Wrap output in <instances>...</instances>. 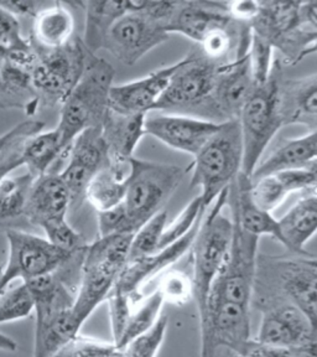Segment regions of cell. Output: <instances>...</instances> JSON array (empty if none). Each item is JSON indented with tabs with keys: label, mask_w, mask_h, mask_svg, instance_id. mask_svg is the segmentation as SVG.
Returning a JSON list of instances; mask_svg holds the SVG:
<instances>
[{
	"label": "cell",
	"mask_w": 317,
	"mask_h": 357,
	"mask_svg": "<svg viewBox=\"0 0 317 357\" xmlns=\"http://www.w3.org/2000/svg\"><path fill=\"white\" fill-rule=\"evenodd\" d=\"M156 290L160 293L165 303L178 307L185 305L194 298L191 275L180 269H173L162 274L160 284Z\"/></svg>",
	"instance_id": "40"
},
{
	"label": "cell",
	"mask_w": 317,
	"mask_h": 357,
	"mask_svg": "<svg viewBox=\"0 0 317 357\" xmlns=\"http://www.w3.org/2000/svg\"><path fill=\"white\" fill-rule=\"evenodd\" d=\"M274 49L268 41L252 35L251 49H249V61H251L252 75L254 79V86L265 84L274 66Z\"/></svg>",
	"instance_id": "43"
},
{
	"label": "cell",
	"mask_w": 317,
	"mask_h": 357,
	"mask_svg": "<svg viewBox=\"0 0 317 357\" xmlns=\"http://www.w3.org/2000/svg\"><path fill=\"white\" fill-rule=\"evenodd\" d=\"M145 118L141 114H122L109 111L100 127L102 137L106 143L109 165L118 170H129V162L134 151L144 138Z\"/></svg>",
	"instance_id": "23"
},
{
	"label": "cell",
	"mask_w": 317,
	"mask_h": 357,
	"mask_svg": "<svg viewBox=\"0 0 317 357\" xmlns=\"http://www.w3.org/2000/svg\"><path fill=\"white\" fill-rule=\"evenodd\" d=\"M40 105L39 96L33 89L31 70L17 62L6 60L0 73V107L19 108L33 116Z\"/></svg>",
	"instance_id": "29"
},
{
	"label": "cell",
	"mask_w": 317,
	"mask_h": 357,
	"mask_svg": "<svg viewBox=\"0 0 317 357\" xmlns=\"http://www.w3.org/2000/svg\"><path fill=\"white\" fill-rule=\"evenodd\" d=\"M128 173L129 170H118L108 164L91 180L86 190V200L97 212L119 206L125 196Z\"/></svg>",
	"instance_id": "32"
},
{
	"label": "cell",
	"mask_w": 317,
	"mask_h": 357,
	"mask_svg": "<svg viewBox=\"0 0 317 357\" xmlns=\"http://www.w3.org/2000/svg\"><path fill=\"white\" fill-rule=\"evenodd\" d=\"M301 20L305 28L317 33V0L301 1Z\"/></svg>",
	"instance_id": "51"
},
{
	"label": "cell",
	"mask_w": 317,
	"mask_h": 357,
	"mask_svg": "<svg viewBox=\"0 0 317 357\" xmlns=\"http://www.w3.org/2000/svg\"><path fill=\"white\" fill-rule=\"evenodd\" d=\"M243 357H291V350L280 346L268 345L251 339L238 354Z\"/></svg>",
	"instance_id": "49"
},
{
	"label": "cell",
	"mask_w": 317,
	"mask_h": 357,
	"mask_svg": "<svg viewBox=\"0 0 317 357\" xmlns=\"http://www.w3.org/2000/svg\"><path fill=\"white\" fill-rule=\"evenodd\" d=\"M109 307V320H111V335H113V344L117 346L122 339L123 333L128 324L129 317L132 314L134 305L133 299L129 296L118 294L111 291L107 299ZM119 350V349H118Z\"/></svg>",
	"instance_id": "45"
},
{
	"label": "cell",
	"mask_w": 317,
	"mask_h": 357,
	"mask_svg": "<svg viewBox=\"0 0 317 357\" xmlns=\"http://www.w3.org/2000/svg\"><path fill=\"white\" fill-rule=\"evenodd\" d=\"M114 76V68L109 62L88 52L84 73L62 103L60 122L56 127L67 154L79 134L86 129L102 127L109 111Z\"/></svg>",
	"instance_id": "3"
},
{
	"label": "cell",
	"mask_w": 317,
	"mask_h": 357,
	"mask_svg": "<svg viewBox=\"0 0 317 357\" xmlns=\"http://www.w3.org/2000/svg\"><path fill=\"white\" fill-rule=\"evenodd\" d=\"M67 156L68 164L60 175L70 192L71 207L76 208L86 200V190L91 180L109 164L100 128L86 129L79 134Z\"/></svg>",
	"instance_id": "17"
},
{
	"label": "cell",
	"mask_w": 317,
	"mask_h": 357,
	"mask_svg": "<svg viewBox=\"0 0 317 357\" xmlns=\"http://www.w3.org/2000/svg\"><path fill=\"white\" fill-rule=\"evenodd\" d=\"M311 261L312 262L315 263V264H316L317 266V257L316 258H312Z\"/></svg>",
	"instance_id": "59"
},
{
	"label": "cell",
	"mask_w": 317,
	"mask_h": 357,
	"mask_svg": "<svg viewBox=\"0 0 317 357\" xmlns=\"http://www.w3.org/2000/svg\"><path fill=\"white\" fill-rule=\"evenodd\" d=\"M26 285L35 301L33 357H52L81 333L73 317L75 296L60 272L33 279Z\"/></svg>",
	"instance_id": "5"
},
{
	"label": "cell",
	"mask_w": 317,
	"mask_h": 357,
	"mask_svg": "<svg viewBox=\"0 0 317 357\" xmlns=\"http://www.w3.org/2000/svg\"><path fill=\"white\" fill-rule=\"evenodd\" d=\"M35 180L29 172L0 178V223L25 216Z\"/></svg>",
	"instance_id": "33"
},
{
	"label": "cell",
	"mask_w": 317,
	"mask_h": 357,
	"mask_svg": "<svg viewBox=\"0 0 317 357\" xmlns=\"http://www.w3.org/2000/svg\"><path fill=\"white\" fill-rule=\"evenodd\" d=\"M283 79V67L279 60H275L269 79L265 84L254 86L240 112L238 122L243 140L242 173L248 178L256 172L264 151L285 126L280 98Z\"/></svg>",
	"instance_id": "6"
},
{
	"label": "cell",
	"mask_w": 317,
	"mask_h": 357,
	"mask_svg": "<svg viewBox=\"0 0 317 357\" xmlns=\"http://www.w3.org/2000/svg\"><path fill=\"white\" fill-rule=\"evenodd\" d=\"M316 158L317 132H307L299 138L283 140L265 160L259 162L251 180L304 169L316 160Z\"/></svg>",
	"instance_id": "28"
},
{
	"label": "cell",
	"mask_w": 317,
	"mask_h": 357,
	"mask_svg": "<svg viewBox=\"0 0 317 357\" xmlns=\"http://www.w3.org/2000/svg\"><path fill=\"white\" fill-rule=\"evenodd\" d=\"M291 357H317V341H310L304 345L290 349Z\"/></svg>",
	"instance_id": "52"
},
{
	"label": "cell",
	"mask_w": 317,
	"mask_h": 357,
	"mask_svg": "<svg viewBox=\"0 0 317 357\" xmlns=\"http://www.w3.org/2000/svg\"><path fill=\"white\" fill-rule=\"evenodd\" d=\"M229 15L237 22L252 25L253 20L258 17L261 11V1L256 0H237L227 1Z\"/></svg>",
	"instance_id": "50"
},
{
	"label": "cell",
	"mask_w": 317,
	"mask_h": 357,
	"mask_svg": "<svg viewBox=\"0 0 317 357\" xmlns=\"http://www.w3.org/2000/svg\"><path fill=\"white\" fill-rule=\"evenodd\" d=\"M119 351L113 342L88 337L79 333L52 357H111Z\"/></svg>",
	"instance_id": "41"
},
{
	"label": "cell",
	"mask_w": 317,
	"mask_h": 357,
	"mask_svg": "<svg viewBox=\"0 0 317 357\" xmlns=\"http://www.w3.org/2000/svg\"><path fill=\"white\" fill-rule=\"evenodd\" d=\"M6 54H8V51L4 50V49H0V73H1L3 66L6 63Z\"/></svg>",
	"instance_id": "55"
},
{
	"label": "cell",
	"mask_w": 317,
	"mask_h": 357,
	"mask_svg": "<svg viewBox=\"0 0 317 357\" xmlns=\"http://www.w3.org/2000/svg\"><path fill=\"white\" fill-rule=\"evenodd\" d=\"M307 132H317V122L312 126V128L310 130H307Z\"/></svg>",
	"instance_id": "57"
},
{
	"label": "cell",
	"mask_w": 317,
	"mask_h": 357,
	"mask_svg": "<svg viewBox=\"0 0 317 357\" xmlns=\"http://www.w3.org/2000/svg\"><path fill=\"white\" fill-rule=\"evenodd\" d=\"M290 194L289 188L280 173L252 180V199L265 211H275L283 205Z\"/></svg>",
	"instance_id": "37"
},
{
	"label": "cell",
	"mask_w": 317,
	"mask_h": 357,
	"mask_svg": "<svg viewBox=\"0 0 317 357\" xmlns=\"http://www.w3.org/2000/svg\"><path fill=\"white\" fill-rule=\"evenodd\" d=\"M281 113L285 126L301 124L307 130L317 122V73L281 82Z\"/></svg>",
	"instance_id": "27"
},
{
	"label": "cell",
	"mask_w": 317,
	"mask_h": 357,
	"mask_svg": "<svg viewBox=\"0 0 317 357\" xmlns=\"http://www.w3.org/2000/svg\"><path fill=\"white\" fill-rule=\"evenodd\" d=\"M134 234L98 237L84 247L79 285L73 301V317L82 328L95 309L105 303L127 266Z\"/></svg>",
	"instance_id": "1"
},
{
	"label": "cell",
	"mask_w": 317,
	"mask_h": 357,
	"mask_svg": "<svg viewBox=\"0 0 317 357\" xmlns=\"http://www.w3.org/2000/svg\"><path fill=\"white\" fill-rule=\"evenodd\" d=\"M202 218L190 234L178 242L159 250L151 256L127 263L111 291L129 296L130 299H133L134 303L141 301V289L145 285L157 275L165 273L167 269L173 266L186 252L191 250L196 234L200 229Z\"/></svg>",
	"instance_id": "20"
},
{
	"label": "cell",
	"mask_w": 317,
	"mask_h": 357,
	"mask_svg": "<svg viewBox=\"0 0 317 357\" xmlns=\"http://www.w3.org/2000/svg\"><path fill=\"white\" fill-rule=\"evenodd\" d=\"M8 261L3 267V291L14 282L22 283L59 272L81 252H70L52 245L46 237L20 229H8Z\"/></svg>",
	"instance_id": "12"
},
{
	"label": "cell",
	"mask_w": 317,
	"mask_h": 357,
	"mask_svg": "<svg viewBox=\"0 0 317 357\" xmlns=\"http://www.w3.org/2000/svg\"><path fill=\"white\" fill-rule=\"evenodd\" d=\"M98 213V237H108L113 234H134L129 223L127 212L122 204L108 211Z\"/></svg>",
	"instance_id": "47"
},
{
	"label": "cell",
	"mask_w": 317,
	"mask_h": 357,
	"mask_svg": "<svg viewBox=\"0 0 317 357\" xmlns=\"http://www.w3.org/2000/svg\"><path fill=\"white\" fill-rule=\"evenodd\" d=\"M51 1L45 0H3L0 1V6L11 13L15 17H31L39 15L46 6H49Z\"/></svg>",
	"instance_id": "48"
},
{
	"label": "cell",
	"mask_w": 317,
	"mask_h": 357,
	"mask_svg": "<svg viewBox=\"0 0 317 357\" xmlns=\"http://www.w3.org/2000/svg\"><path fill=\"white\" fill-rule=\"evenodd\" d=\"M70 208L71 197L61 175L47 173L35 180L24 218L42 229L47 223L66 218Z\"/></svg>",
	"instance_id": "24"
},
{
	"label": "cell",
	"mask_w": 317,
	"mask_h": 357,
	"mask_svg": "<svg viewBox=\"0 0 317 357\" xmlns=\"http://www.w3.org/2000/svg\"><path fill=\"white\" fill-rule=\"evenodd\" d=\"M200 357H216L221 347L240 354L251 340V307L234 303L210 304L200 326Z\"/></svg>",
	"instance_id": "16"
},
{
	"label": "cell",
	"mask_w": 317,
	"mask_h": 357,
	"mask_svg": "<svg viewBox=\"0 0 317 357\" xmlns=\"http://www.w3.org/2000/svg\"><path fill=\"white\" fill-rule=\"evenodd\" d=\"M167 223V212L164 210L156 213L154 218L145 222L134 234L129 250L128 262L138 261L159 251V245Z\"/></svg>",
	"instance_id": "36"
},
{
	"label": "cell",
	"mask_w": 317,
	"mask_h": 357,
	"mask_svg": "<svg viewBox=\"0 0 317 357\" xmlns=\"http://www.w3.org/2000/svg\"><path fill=\"white\" fill-rule=\"evenodd\" d=\"M17 345L15 341L9 336L0 333V350L1 351L14 352L17 351Z\"/></svg>",
	"instance_id": "54"
},
{
	"label": "cell",
	"mask_w": 317,
	"mask_h": 357,
	"mask_svg": "<svg viewBox=\"0 0 317 357\" xmlns=\"http://www.w3.org/2000/svg\"><path fill=\"white\" fill-rule=\"evenodd\" d=\"M169 319L162 315L155 325L132 341L124 350V357H156L165 340Z\"/></svg>",
	"instance_id": "42"
},
{
	"label": "cell",
	"mask_w": 317,
	"mask_h": 357,
	"mask_svg": "<svg viewBox=\"0 0 317 357\" xmlns=\"http://www.w3.org/2000/svg\"><path fill=\"white\" fill-rule=\"evenodd\" d=\"M30 47V41L22 38V25L17 17L0 6V49L19 51Z\"/></svg>",
	"instance_id": "46"
},
{
	"label": "cell",
	"mask_w": 317,
	"mask_h": 357,
	"mask_svg": "<svg viewBox=\"0 0 317 357\" xmlns=\"http://www.w3.org/2000/svg\"><path fill=\"white\" fill-rule=\"evenodd\" d=\"M41 121L28 119L0 137V174L8 175L17 167H22V153L26 140L42 132Z\"/></svg>",
	"instance_id": "34"
},
{
	"label": "cell",
	"mask_w": 317,
	"mask_h": 357,
	"mask_svg": "<svg viewBox=\"0 0 317 357\" xmlns=\"http://www.w3.org/2000/svg\"><path fill=\"white\" fill-rule=\"evenodd\" d=\"M75 17L70 3L51 1L33 19L30 44L35 50H55L75 38Z\"/></svg>",
	"instance_id": "26"
},
{
	"label": "cell",
	"mask_w": 317,
	"mask_h": 357,
	"mask_svg": "<svg viewBox=\"0 0 317 357\" xmlns=\"http://www.w3.org/2000/svg\"><path fill=\"white\" fill-rule=\"evenodd\" d=\"M192 162L190 188L200 190L205 208H210L223 191L242 173L243 140L238 121L222 123Z\"/></svg>",
	"instance_id": "7"
},
{
	"label": "cell",
	"mask_w": 317,
	"mask_h": 357,
	"mask_svg": "<svg viewBox=\"0 0 317 357\" xmlns=\"http://www.w3.org/2000/svg\"><path fill=\"white\" fill-rule=\"evenodd\" d=\"M176 67L178 62L157 68L148 76L127 84H113L109 108L122 114L148 116L149 112L155 109L156 103L167 89Z\"/></svg>",
	"instance_id": "21"
},
{
	"label": "cell",
	"mask_w": 317,
	"mask_h": 357,
	"mask_svg": "<svg viewBox=\"0 0 317 357\" xmlns=\"http://www.w3.org/2000/svg\"><path fill=\"white\" fill-rule=\"evenodd\" d=\"M164 304L165 301L162 296L157 290H155L151 296L141 299L139 304L137 303L134 305L128 324L123 333L122 339L117 345L121 351H123L132 341L139 337L140 335L144 334L155 325L156 321L162 317Z\"/></svg>",
	"instance_id": "35"
},
{
	"label": "cell",
	"mask_w": 317,
	"mask_h": 357,
	"mask_svg": "<svg viewBox=\"0 0 317 357\" xmlns=\"http://www.w3.org/2000/svg\"><path fill=\"white\" fill-rule=\"evenodd\" d=\"M229 190L223 191L207 210L191 245L192 285L200 326L206 321L212 285L221 272L233 236L232 218L224 216Z\"/></svg>",
	"instance_id": "4"
},
{
	"label": "cell",
	"mask_w": 317,
	"mask_h": 357,
	"mask_svg": "<svg viewBox=\"0 0 317 357\" xmlns=\"http://www.w3.org/2000/svg\"><path fill=\"white\" fill-rule=\"evenodd\" d=\"M285 248L294 256L316 258L305 245L317 234V196L304 195L279 220Z\"/></svg>",
	"instance_id": "25"
},
{
	"label": "cell",
	"mask_w": 317,
	"mask_h": 357,
	"mask_svg": "<svg viewBox=\"0 0 317 357\" xmlns=\"http://www.w3.org/2000/svg\"><path fill=\"white\" fill-rule=\"evenodd\" d=\"M206 211L207 208L203 206V202L200 196L194 197L171 222L167 223L160 240L159 250L173 245L178 240H181L186 234H190L201 218H203Z\"/></svg>",
	"instance_id": "39"
},
{
	"label": "cell",
	"mask_w": 317,
	"mask_h": 357,
	"mask_svg": "<svg viewBox=\"0 0 317 357\" xmlns=\"http://www.w3.org/2000/svg\"><path fill=\"white\" fill-rule=\"evenodd\" d=\"M1 277H3V267H0V296L3 293V288H1Z\"/></svg>",
	"instance_id": "56"
},
{
	"label": "cell",
	"mask_w": 317,
	"mask_h": 357,
	"mask_svg": "<svg viewBox=\"0 0 317 357\" xmlns=\"http://www.w3.org/2000/svg\"><path fill=\"white\" fill-rule=\"evenodd\" d=\"M307 169L311 175V184L304 195L317 196V160H314L310 165H307Z\"/></svg>",
	"instance_id": "53"
},
{
	"label": "cell",
	"mask_w": 317,
	"mask_h": 357,
	"mask_svg": "<svg viewBox=\"0 0 317 357\" xmlns=\"http://www.w3.org/2000/svg\"><path fill=\"white\" fill-rule=\"evenodd\" d=\"M42 229L46 234V238L50 241L52 245H57L62 250L79 252L86 247L84 237L71 227V225L67 222V218L47 223Z\"/></svg>",
	"instance_id": "44"
},
{
	"label": "cell",
	"mask_w": 317,
	"mask_h": 357,
	"mask_svg": "<svg viewBox=\"0 0 317 357\" xmlns=\"http://www.w3.org/2000/svg\"><path fill=\"white\" fill-rule=\"evenodd\" d=\"M251 28L283 55L285 65H296L317 54V33L304 26L301 1H261V11Z\"/></svg>",
	"instance_id": "11"
},
{
	"label": "cell",
	"mask_w": 317,
	"mask_h": 357,
	"mask_svg": "<svg viewBox=\"0 0 317 357\" xmlns=\"http://www.w3.org/2000/svg\"><path fill=\"white\" fill-rule=\"evenodd\" d=\"M9 175V174H8ZM3 176H6V175H3V174H0V178H3Z\"/></svg>",
	"instance_id": "61"
},
{
	"label": "cell",
	"mask_w": 317,
	"mask_h": 357,
	"mask_svg": "<svg viewBox=\"0 0 317 357\" xmlns=\"http://www.w3.org/2000/svg\"><path fill=\"white\" fill-rule=\"evenodd\" d=\"M178 4L180 0L133 1L132 9L111 26L103 49L123 65L133 66L169 40V25Z\"/></svg>",
	"instance_id": "2"
},
{
	"label": "cell",
	"mask_w": 317,
	"mask_h": 357,
	"mask_svg": "<svg viewBox=\"0 0 317 357\" xmlns=\"http://www.w3.org/2000/svg\"><path fill=\"white\" fill-rule=\"evenodd\" d=\"M221 66L203 55L199 47L191 49L178 60L154 111L211 121L212 95Z\"/></svg>",
	"instance_id": "8"
},
{
	"label": "cell",
	"mask_w": 317,
	"mask_h": 357,
	"mask_svg": "<svg viewBox=\"0 0 317 357\" xmlns=\"http://www.w3.org/2000/svg\"><path fill=\"white\" fill-rule=\"evenodd\" d=\"M35 312V301L26 283L6 288L0 296V325L26 319Z\"/></svg>",
	"instance_id": "38"
},
{
	"label": "cell",
	"mask_w": 317,
	"mask_h": 357,
	"mask_svg": "<svg viewBox=\"0 0 317 357\" xmlns=\"http://www.w3.org/2000/svg\"><path fill=\"white\" fill-rule=\"evenodd\" d=\"M232 357H243V356H240V355H238V354H233V356Z\"/></svg>",
	"instance_id": "60"
},
{
	"label": "cell",
	"mask_w": 317,
	"mask_h": 357,
	"mask_svg": "<svg viewBox=\"0 0 317 357\" xmlns=\"http://www.w3.org/2000/svg\"><path fill=\"white\" fill-rule=\"evenodd\" d=\"M232 242L222 269L212 285L208 307L216 303L251 307L254 296L259 237L242 229L235 218H232Z\"/></svg>",
	"instance_id": "14"
},
{
	"label": "cell",
	"mask_w": 317,
	"mask_h": 357,
	"mask_svg": "<svg viewBox=\"0 0 317 357\" xmlns=\"http://www.w3.org/2000/svg\"><path fill=\"white\" fill-rule=\"evenodd\" d=\"M111 357H124V354H123V351H119L118 354H116V355H113V356Z\"/></svg>",
	"instance_id": "58"
},
{
	"label": "cell",
	"mask_w": 317,
	"mask_h": 357,
	"mask_svg": "<svg viewBox=\"0 0 317 357\" xmlns=\"http://www.w3.org/2000/svg\"><path fill=\"white\" fill-rule=\"evenodd\" d=\"M311 259L258 257L254 294L256 298L273 296L293 303L317 328V266Z\"/></svg>",
	"instance_id": "10"
},
{
	"label": "cell",
	"mask_w": 317,
	"mask_h": 357,
	"mask_svg": "<svg viewBox=\"0 0 317 357\" xmlns=\"http://www.w3.org/2000/svg\"><path fill=\"white\" fill-rule=\"evenodd\" d=\"M316 160H317V158H316Z\"/></svg>",
	"instance_id": "62"
},
{
	"label": "cell",
	"mask_w": 317,
	"mask_h": 357,
	"mask_svg": "<svg viewBox=\"0 0 317 357\" xmlns=\"http://www.w3.org/2000/svg\"><path fill=\"white\" fill-rule=\"evenodd\" d=\"M227 1L180 0L178 10L169 25V33H178L200 44L212 30L229 24Z\"/></svg>",
	"instance_id": "22"
},
{
	"label": "cell",
	"mask_w": 317,
	"mask_h": 357,
	"mask_svg": "<svg viewBox=\"0 0 317 357\" xmlns=\"http://www.w3.org/2000/svg\"><path fill=\"white\" fill-rule=\"evenodd\" d=\"M133 1L124 0H91L84 4L86 26L82 41L86 49L95 54L105 47L107 35L119 17L127 14Z\"/></svg>",
	"instance_id": "30"
},
{
	"label": "cell",
	"mask_w": 317,
	"mask_h": 357,
	"mask_svg": "<svg viewBox=\"0 0 317 357\" xmlns=\"http://www.w3.org/2000/svg\"><path fill=\"white\" fill-rule=\"evenodd\" d=\"M222 123L202 118L162 113L145 118V133L171 149L195 156L211 139Z\"/></svg>",
	"instance_id": "18"
},
{
	"label": "cell",
	"mask_w": 317,
	"mask_h": 357,
	"mask_svg": "<svg viewBox=\"0 0 317 357\" xmlns=\"http://www.w3.org/2000/svg\"><path fill=\"white\" fill-rule=\"evenodd\" d=\"M254 89L249 52L218 71L211 100V121L232 122L240 119L247 100Z\"/></svg>",
	"instance_id": "19"
},
{
	"label": "cell",
	"mask_w": 317,
	"mask_h": 357,
	"mask_svg": "<svg viewBox=\"0 0 317 357\" xmlns=\"http://www.w3.org/2000/svg\"><path fill=\"white\" fill-rule=\"evenodd\" d=\"M187 170L171 164L132 158L123 207L133 234L156 213L164 211Z\"/></svg>",
	"instance_id": "9"
},
{
	"label": "cell",
	"mask_w": 317,
	"mask_h": 357,
	"mask_svg": "<svg viewBox=\"0 0 317 357\" xmlns=\"http://www.w3.org/2000/svg\"><path fill=\"white\" fill-rule=\"evenodd\" d=\"M65 156H67V151L57 129L40 132L30 137L24 145L22 167H26V172L33 178H39L50 173L51 167Z\"/></svg>",
	"instance_id": "31"
},
{
	"label": "cell",
	"mask_w": 317,
	"mask_h": 357,
	"mask_svg": "<svg viewBox=\"0 0 317 357\" xmlns=\"http://www.w3.org/2000/svg\"><path fill=\"white\" fill-rule=\"evenodd\" d=\"M262 323L256 340L268 345L293 349L317 341V328L300 307L281 298H258Z\"/></svg>",
	"instance_id": "15"
},
{
	"label": "cell",
	"mask_w": 317,
	"mask_h": 357,
	"mask_svg": "<svg viewBox=\"0 0 317 357\" xmlns=\"http://www.w3.org/2000/svg\"><path fill=\"white\" fill-rule=\"evenodd\" d=\"M35 52L38 57L31 70V81L40 105H62L82 76L89 51L82 39L75 36L60 49Z\"/></svg>",
	"instance_id": "13"
}]
</instances>
